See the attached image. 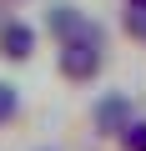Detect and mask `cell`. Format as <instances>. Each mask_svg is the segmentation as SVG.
<instances>
[{
  "instance_id": "obj_1",
  "label": "cell",
  "mask_w": 146,
  "mask_h": 151,
  "mask_svg": "<svg viewBox=\"0 0 146 151\" xmlns=\"http://www.w3.org/2000/svg\"><path fill=\"white\" fill-rule=\"evenodd\" d=\"M55 60H60V76H65V81H76V86L96 81V76H101V65H106V45H101V30L60 40V55H55Z\"/></svg>"
},
{
  "instance_id": "obj_2",
  "label": "cell",
  "mask_w": 146,
  "mask_h": 151,
  "mask_svg": "<svg viewBox=\"0 0 146 151\" xmlns=\"http://www.w3.org/2000/svg\"><path fill=\"white\" fill-rule=\"evenodd\" d=\"M45 30L55 35V40H70V35H91V30H101L86 10H76V5H65V0H55V5L45 10Z\"/></svg>"
},
{
  "instance_id": "obj_3",
  "label": "cell",
  "mask_w": 146,
  "mask_h": 151,
  "mask_svg": "<svg viewBox=\"0 0 146 151\" xmlns=\"http://www.w3.org/2000/svg\"><path fill=\"white\" fill-rule=\"evenodd\" d=\"M126 121H131V96H121V91H106V96L91 106V126H96V136H116Z\"/></svg>"
},
{
  "instance_id": "obj_4",
  "label": "cell",
  "mask_w": 146,
  "mask_h": 151,
  "mask_svg": "<svg viewBox=\"0 0 146 151\" xmlns=\"http://www.w3.org/2000/svg\"><path fill=\"white\" fill-rule=\"evenodd\" d=\"M0 55H5V60H30L35 55V30L25 20L5 15V20H0Z\"/></svg>"
},
{
  "instance_id": "obj_5",
  "label": "cell",
  "mask_w": 146,
  "mask_h": 151,
  "mask_svg": "<svg viewBox=\"0 0 146 151\" xmlns=\"http://www.w3.org/2000/svg\"><path fill=\"white\" fill-rule=\"evenodd\" d=\"M121 30L131 40H146V0H126V10H121Z\"/></svg>"
},
{
  "instance_id": "obj_6",
  "label": "cell",
  "mask_w": 146,
  "mask_h": 151,
  "mask_svg": "<svg viewBox=\"0 0 146 151\" xmlns=\"http://www.w3.org/2000/svg\"><path fill=\"white\" fill-rule=\"evenodd\" d=\"M116 136H121V151H146V121H136V116H131Z\"/></svg>"
},
{
  "instance_id": "obj_7",
  "label": "cell",
  "mask_w": 146,
  "mask_h": 151,
  "mask_svg": "<svg viewBox=\"0 0 146 151\" xmlns=\"http://www.w3.org/2000/svg\"><path fill=\"white\" fill-rule=\"evenodd\" d=\"M15 116H20V91L10 81H0V126H10Z\"/></svg>"
}]
</instances>
